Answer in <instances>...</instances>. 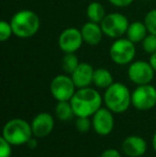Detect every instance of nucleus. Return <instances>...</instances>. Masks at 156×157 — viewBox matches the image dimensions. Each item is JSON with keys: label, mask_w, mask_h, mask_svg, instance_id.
<instances>
[{"label": "nucleus", "mask_w": 156, "mask_h": 157, "mask_svg": "<svg viewBox=\"0 0 156 157\" xmlns=\"http://www.w3.org/2000/svg\"><path fill=\"white\" fill-rule=\"evenodd\" d=\"M70 101L75 117L91 118L100 108L103 107L104 99L98 91L93 88L87 87L76 90Z\"/></svg>", "instance_id": "nucleus-1"}, {"label": "nucleus", "mask_w": 156, "mask_h": 157, "mask_svg": "<svg viewBox=\"0 0 156 157\" xmlns=\"http://www.w3.org/2000/svg\"><path fill=\"white\" fill-rule=\"evenodd\" d=\"M105 107L113 113H123L127 111L131 105V92L122 82H113L105 90L104 96Z\"/></svg>", "instance_id": "nucleus-2"}, {"label": "nucleus", "mask_w": 156, "mask_h": 157, "mask_svg": "<svg viewBox=\"0 0 156 157\" xmlns=\"http://www.w3.org/2000/svg\"><path fill=\"white\" fill-rule=\"evenodd\" d=\"M13 33L19 39H29L40 29L39 16L31 10H21L13 15L10 21Z\"/></svg>", "instance_id": "nucleus-3"}, {"label": "nucleus", "mask_w": 156, "mask_h": 157, "mask_svg": "<svg viewBox=\"0 0 156 157\" xmlns=\"http://www.w3.org/2000/svg\"><path fill=\"white\" fill-rule=\"evenodd\" d=\"M1 137L13 147L25 145L33 137L31 124L24 119H11L3 125Z\"/></svg>", "instance_id": "nucleus-4"}, {"label": "nucleus", "mask_w": 156, "mask_h": 157, "mask_svg": "<svg viewBox=\"0 0 156 157\" xmlns=\"http://www.w3.org/2000/svg\"><path fill=\"white\" fill-rule=\"evenodd\" d=\"M109 56L111 60L118 65H126L134 61L136 56L135 43L128 39L119 37L112 43L109 49Z\"/></svg>", "instance_id": "nucleus-5"}, {"label": "nucleus", "mask_w": 156, "mask_h": 157, "mask_svg": "<svg viewBox=\"0 0 156 157\" xmlns=\"http://www.w3.org/2000/svg\"><path fill=\"white\" fill-rule=\"evenodd\" d=\"M100 25L102 27L104 35L111 39H119L122 35L126 34L129 24L125 15L116 12L107 14Z\"/></svg>", "instance_id": "nucleus-6"}, {"label": "nucleus", "mask_w": 156, "mask_h": 157, "mask_svg": "<svg viewBox=\"0 0 156 157\" xmlns=\"http://www.w3.org/2000/svg\"><path fill=\"white\" fill-rule=\"evenodd\" d=\"M131 106L140 111H148L156 106V88L151 83L137 86L131 92Z\"/></svg>", "instance_id": "nucleus-7"}, {"label": "nucleus", "mask_w": 156, "mask_h": 157, "mask_svg": "<svg viewBox=\"0 0 156 157\" xmlns=\"http://www.w3.org/2000/svg\"><path fill=\"white\" fill-rule=\"evenodd\" d=\"M49 89L52 97L57 101H71L77 88H76L71 76L61 74L57 75L52 79L50 82Z\"/></svg>", "instance_id": "nucleus-8"}, {"label": "nucleus", "mask_w": 156, "mask_h": 157, "mask_svg": "<svg viewBox=\"0 0 156 157\" xmlns=\"http://www.w3.org/2000/svg\"><path fill=\"white\" fill-rule=\"evenodd\" d=\"M155 73L150 62H146L143 60L133 61L127 70L129 80L137 86L151 83L154 79Z\"/></svg>", "instance_id": "nucleus-9"}, {"label": "nucleus", "mask_w": 156, "mask_h": 157, "mask_svg": "<svg viewBox=\"0 0 156 157\" xmlns=\"http://www.w3.org/2000/svg\"><path fill=\"white\" fill-rule=\"evenodd\" d=\"M92 128L100 136H108L115 127L113 112L107 107H102L91 117Z\"/></svg>", "instance_id": "nucleus-10"}, {"label": "nucleus", "mask_w": 156, "mask_h": 157, "mask_svg": "<svg viewBox=\"0 0 156 157\" xmlns=\"http://www.w3.org/2000/svg\"><path fill=\"white\" fill-rule=\"evenodd\" d=\"M82 43L83 39L81 31L76 28H67L63 30L58 40L59 47L64 54L77 52Z\"/></svg>", "instance_id": "nucleus-11"}, {"label": "nucleus", "mask_w": 156, "mask_h": 157, "mask_svg": "<svg viewBox=\"0 0 156 157\" xmlns=\"http://www.w3.org/2000/svg\"><path fill=\"white\" fill-rule=\"evenodd\" d=\"M33 136L36 138H45L52 132L55 127V119L49 112H40L31 121Z\"/></svg>", "instance_id": "nucleus-12"}, {"label": "nucleus", "mask_w": 156, "mask_h": 157, "mask_svg": "<svg viewBox=\"0 0 156 157\" xmlns=\"http://www.w3.org/2000/svg\"><path fill=\"white\" fill-rule=\"evenodd\" d=\"M123 153L128 157H141L146 154L148 150V143L142 137L131 135L123 140L122 142Z\"/></svg>", "instance_id": "nucleus-13"}, {"label": "nucleus", "mask_w": 156, "mask_h": 157, "mask_svg": "<svg viewBox=\"0 0 156 157\" xmlns=\"http://www.w3.org/2000/svg\"><path fill=\"white\" fill-rule=\"evenodd\" d=\"M93 74L94 68L89 63H79L76 70L71 74V77L75 83L76 88H87L90 87L91 83H93Z\"/></svg>", "instance_id": "nucleus-14"}, {"label": "nucleus", "mask_w": 156, "mask_h": 157, "mask_svg": "<svg viewBox=\"0 0 156 157\" xmlns=\"http://www.w3.org/2000/svg\"><path fill=\"white\" fill-rule=\"evenodd\" d=\"M81 34H82L83 42L91 46H96L101 43L103 39L104 32L102 30L100 24L93 23V21H88L81 28Z\"/></svg>", "instance_id": "nucleus-15"}, {"label": "nucleus", "mask_w": 156, "mask_h": 157, "mask_svg": "<svg viewBox=\"0 0 156 157\" xmlns=\"http://www.w3.org/2000/svg\"><path fill=\"white\" fill-rule=\"evenodd\" d=\"M146 33H148V29L146 27V24L142 21H134L129 24L128 29L126 31V36L129 41L136 44L143 41L144 37L148 35Z\"/></svg>", "instance_id": "nucleus-16"}, {"label": "nucleus", "mask_w": 156, "mask_h": 157, "mask_svg": "<svg viewBox=\"0 0 156 157\" xmlns=\"http://www.w3.org/2000/svg\"><path fill=\"white\" fill-rule=\"evenodd\" d=\"M113 83L112 74L109 72L107 68H96L94 70L93 74V85L100 89L106 90L108 87H110Z\"/></svg>", "instance_id": "nucleus-17"}, {"label": "nucleus", "mask_w": 156, "mask_h": 157, "mask_svg": "<svg viewBox=\"0 0 156 157\" xmlns=\"http://www.w3.org/2000/svg\"><path fill=\"white\" fill-rule=\"evenodd\" d=\"M55 116L58 120L63 121V122L71 120L73 117H75L71 101H58L55 108Z\"/></svg>", "instance_id": "nucleus-18"}, {"label": "nucleus", "mask_w": 156, "mask_h": 157, "mask_svg": "<svg viewBox=\"0 0 156 157\" xmlns=\"http://www.w3.org/2000/svg\"><path fill=\"white\" fill-rule=\"evenodd\" d=\"M87 16L90 21L101 24V21L106 16L105 14V9L103 4L97 1H93L88 6L87 8Z\"/></svg>", "instance_id": "nucleus-19"}, {"label": "nucleus", "mask_w": 156, "mask_h": 157, "mask_svg": "<svg viewBox=\"0 0 156 157\" xmlns=\"http://www.w3.org/2000/svg\"><path fill=\"white\" fill-rule=\"evenodd\" d=\"M79 60L74 52H67L62 59V68L67 74L71 75L79 65Z\"/></svg>", "instance_id": "nucleus-20"}, {"label": "nucleus", "mask_w": 156, "mask_h": 157, "mask_svg": "<svg viewBox=\"0 0 156 157\" xmlns=\"http://www.w3.org/2000/svg\"><path fill=\"white\" fill-rule=\"evenodd\" d=\"M144 24L149 33L156 35V9L149 11L144 17Z\"/></svg>", "instance_id": "nucleus-21"}, {"label": "nucleus", "mask_w": 156, "mask_h": 157, "mask_svg": "<svg viewBox=\"0 0 156 157\" xmlns=\"http://www.w3.org/2000/svg\"><path fill=\"white\" fill-rule=\"evenodd\" d=\"M142 43V49L148 54L152 55L153 52H156V35L149 33L146 37L143 39Z\"/></svg>", "instance_id": "nucleus-22"}, {"label": "nucleus", "mask_w": 156, "mask_h": 157, "mask_svg": "<svg viewBox=\"0 0 156 157\" xmlns=\"http://www.w3.org/2000/svg\"><path fill=\"white\" fill-rule=\"evenodd\" d=\"M76 129L81 134L88 132L92 127V120L90 118H83V117H77L75 123Z\"/></svg>", "instance_id": "nucleus-23"}, {"label": "nucleus", "mask_w": 156, "mask_h": 157, "mask_svg": "<svg viewBox=\"0 0 156 157\" xmlns=\"http://www.w3.org/2000/svg\"><path fill=\"white\" fill-rule=\"evenodd\" d=\"M13 29L12 26L9 21H0V41L1 42H6L12 36Z\"/></svg>", "instance_id": "nucleus-24"}, {"label": "nucleus", "mask_w": 156, "mask_h": 157, "mask_svg": "<svg viewBox=\"0 0 156 157\" xmlns=\"http://www.w3.org/2000/svg\"><path fill=\"white\" fill-rule=\"evenodd\" d=\"M12 147L3 137L0 138V157H11L12 155Z\"/></svg>", "instance_id": "nucleus-25"}, {"label": "nucleus", "mask_w": 156, "mask_h": 157, "mask_svg": "<svg viewBox=\"0 0 156 157\" xmlns=\"http://www.w3.org/2000/svg\"><path fill=\"white\" fill-rule=\"evenodd\" d=\"M112 6H118V8H125L128 6L129 4L133 3L134 0H108Z\"/></svg>", "instance_id": "nucleus-26"}, {"label": "nucleus", "mask_w": 156, "mask_h": 157, "mask_svg": "<svg viewBox=\"0 0 156 157\" xmlns=\"http://www.w3.org/2000/svg\"><path fill=\"white\" fill-rule=\"evenodd\" d=\"M100 157H122L117 149H107L101 154Z\"/></svg>", "instance_id": "nucleus-27"}, {"label": "nucleus", "mask_w": 156, "mask_h": 157, "mask_svg": "<svg viewBox=\"0 0 156 157\" xmlns=\"http://www.w3.org/2000/svg\"><path fill=\"white\" fill-rule=\"evenodd\" d=\"M36 137H32V138L31 139H30V140L29 141H28V142H27V144H26V145H27V147H29V149H36V147H38V141H36Z\"/></svg>", "instance_id": "nucleus-28"}, {"label": "nucleus", "mask_w": 156, "mask_h": 157, "mask_svg": "<svg viewBox=\"0 0 156 157\" xmlns=\"http://www.w3.org/2000/svg\"><path fill=\"white\" fill-rule=\"evenodd\" d=\"M150 64L152 65V67L154 68V71L156 72V52H153L152 55H151V57H150Z\"/></svg>", "instance_id": "nucleus-29"}, {"label": "nucleus", "mask_w": 156, "mask_h": 157, "mask_svg": "<svg viewBox=\"0 0 156 157\" xmlns=\"http://www.w3.org/2000/svg\"><path fill=\"white\" fill-rule=\"evenodd\" d=\"M152 147L154 149V151L156 152V132L155 134L153 135V138H152Z\"/></svg>", "instance_id": "nucleus-30"}, {"label": "nucleus", "mask_w": 156, "mask_h": 157, "mask_svg": "<svg viewBox=\"0 0 156 157\" xmlns=\"http://www.w3.org/2000/svg\"><path fill=\"white\" fill-rule=\"evenodd\" d=\"M143 1H151V0H143Z\"/></svg>", "instance_id": "nucleus-31"}]
</instances>
